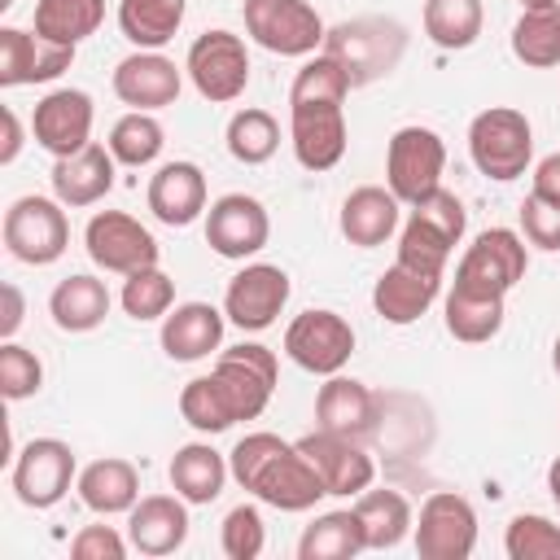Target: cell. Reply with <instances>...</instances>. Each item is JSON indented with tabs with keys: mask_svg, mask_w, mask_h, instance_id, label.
I'll list each match as a JSON object with an SVG mask.
<instances>
[{
	"mask_svg": "<svg viewBox=\"0 0 560 560\" xmlns=\"http://www.w3.org/2000/svg\"><path fill=\"white\" fill-rule=\"evenodd\" d=\"M228 468L241 490L280 512H306L328 494L311 459L298 451V442H284L276 433H245L228 451Z\"/></svg>",
	"mask_w": 560,
	"mask_h": 560,
	"instance_id": "6da1fadb",
	"label": "cell"
},
{
	"mask_svg": "<svg viewBox=\"0 0 560 560\" xmlns=\"http://www.w3.org/2000/svg\"><path fill=\"white\" fill-rule=\"evenodd\" d=\"M464 228H468V210L455 192L446 188H433L429 197H420L398 232V258L402 267H416V271H429V276H442L455 245L464 241Z\"/></svg>",
	"mask_w": 560,
	"mask_h": 560,
	"instance_id": "7a4b0ae2",
	"label": "cell"
},
{
	"mask_svg": "<svg viewBox=\"0 0 560 560\" xmlns=\"http://www.w3.org/2000/svg\"><path fill=\"white\" fill-rule=\"evenodd\" d=\"M324 52L346 70L350 88H368L402 61L407 26L394 18H350L324 35Z\"/></svg>",
	"mask_w": 560,
	"mask_h": 560,
	"instance_id": "3957f363",
	"label": "cell"
},
{
	"mask_svg": "<svg viewBox=\"0 0 560 560\" xmlns=\"http://www.w3.org/2000/svg\"><path fill=\"white\" fill-rule=\"evenodd\" d=\"M468 158L486 179H516L534 158V127L512 105H490L468 122Z\"/></svg>",
	"mask_w": 560,
	"mask_h": 560,
	"instance_id": "277c9868",
	"label": "cell"
},
{
	"mask_svg": "<svg viewBox=\"0 0 560 560\" xmlns=\"http://www.w3.org/2000/svg\"><path fill=\"white\" fill-rule=\"evenodd\" d=\"M529 254L525 236L512 228H486L472 236V245L455 262V289L486 293V298H508L525 280Z\"/></svg>",
	"mask_w": 560,
	"mask_h": 560,
	"instance_id": "5b68a950",
	"label": "cell"
},
{
	"mask_svg": "<svg viewBox=\"0 0 560 560\" xmlns=\"http://www.w3.org/2000/svg\"><path fill=\"white\" fill-rule=\"evenodd\" d=\"M4 249L26 267H48L70 249V219L57 197H18L4 210Z\"/></svg>",
	"mask_w": 560,
	"mask_h": 560,
	"instance_id": "8992f818",
	"label": "cell"
},
{
	"mask_svg": "<svg viewBox=\"0 0 560 560\" xmlns=\"http://www.w3.org/2000/svg\"><path fill=\"white\" fill-rule=\"evenodd\" d=\"M442 171H446V144L433 127H398L389 136L385 149V184L402 206H416L420 197H429L433 188H442Z\"/></svg>",
	"mask_w": 560,
	"mask_h": 560,
	"instance_id": "52a82bcc",
	"label": "cell"
},
{
	"mask_svg": "<svg viewBox=\"0 0 560 560\" xmlns=\"http://www.w3.org/2000/svg\"><path fill=\"white\" fill-rule=\"evenodd\" d=\"M241 13L249 39L276 57H311L324 48L328 26L306 0H245Z\"/></svg>",
	"mask_w": 560,
	"mask_h": 560,
	"instance_id": "ba28073f",
	"label": "cell"
},
{
	"mask_svg": "<svg viewBox=\"0 0 560 560\" xmlns=\"http://www.w3.org/2000/svg\"><path fill=\"white\" fill-rule=\"evenodd\" d=\"M13 494L18 503L26 508H52L66 499V490L79 481V464H74V451L61 442V438H31L18 455H13Z\"/></svg>",
	"mask_w": 560,
	"mask_h": 560,
	"instance_id": "9c48e42d",
	"label": "cell"
},
{
	"mask_svg": "<svg viewBox=\"0 0 560 560\" xmlns=\"http://www.w3.org/2000/svg\"><path fill=\"white\" fill-rule=\"evenodd\" d=\"M184 70L192 79V88L210 101V105H228L245 92L249 83V52H245V39L232 35V31H206L192 39L188 57H184Z\"/></svg>",
	"mask_w": 560,
	"mask_h": 560,
	"instance_id": "30bf717a",
	"label": "cell"
},
{
	"mask_svg": "<svg viewBox=\"0 0 560 560\" xmlns=\"http://www.w3.org/2000/svg\"><path fill=\"white\" fill-rule=\"evenodd\" d=\"M420 560H468L477 547V512L455 490H433L411 525Z\"/></svg>",
	"mask_w": 560,
	"mask_h": 560,
	"instance_id": "8fae6325",
	"label": "cell"
},
{
	"mask_svg": "<svg viewBox=\"0 0 560 560\" xmlns=\"http://www.w3.org/2000/svg\"><path fill=\"white\" fill-rule=\"evenodd\" d=\"M83 245H88V258L101 267V271H114V276H131L140 267H158V241L153 232L122 214V210H96L83 228Z\"/></svg>",
	"mask_w": 560,
	"mask_h": 560,
	"instance_id": "7c38bea8",
	"label": "cell"
},
{
	"mask_svg": "<svg viewBox=\"0 0 560 560\" xmlns=\"http://www.w3.org/2000/svg\"><path fill=\"white\" fill-rule=\"evenodd\" d=\"M284 354L311 376H332L354 354V328L337 311H302L284 328Z\"/></svg>",
	"mask_w": 560,
	"mask_h": 560,
	"instance_id": "4fadbf2b",
	"label": "cell"
},
{
	"mask_svg": "<svg viewBox=\"0 0 560 560\" xmlns=\"http://www.w3.org/2000/svg\"><path fill=\"white\" fill-rule=\"evenodd\" d=\"M219 385L228 389L232 407H236V420H258L276 394V376H280V363H276V350L258 346V341H241V346H228L219 350L214 368Z\"/></svg>",
	"mask_w": 560,
	"mask_h": 560,
	"instance_id": "5bb4252c",
	"label": "cell"
},
{
	"mask_svg": "<svg viewBox=\"0 0 560 560\" xmlns=\"http://www.w3.org/2000/svg\"><path fill=\"white\" fill-rule=\"evenodd\" d=\"M293 284H289V271L276 267V262H249L241 267L228 289H223V315L228 324H236L241 332H262L276 324V315L284 311Z\"/></svg>",
	"mask_w": 560,
	"mask_h": 560,
	"instance_id": "9a60e30c",
	"label": "cell"
},
{
	"mask_svg": "<svg viewBox=\"0 0 560 560\" xmlns=\"http://www.w3.org/2000/svg\"><path fill=\"white\" fill-rule=\"evenodd\" d=\"M267 236H271V219H267V206L258 197L223 192L219 201H210V210H206V245L219 258L245 262L267 245Z\"/></svg>",
	"mask_w": 560,
	"mask_h": 560,
	"instance_id": "2e32d148",
	"label": "cell"
},
{
	"mask_svg": "<svg viewBox=\"0 0 560 560\" xmlns=\"http://www.w3.org/2000/svg\"><path fill=\"white\" fill-rule=\"evenodd\" d=\"M92 122H96V105L83 88H57L48 92L35 114H31V136L44 153L52 158H70L79 149L92 144Z\"/></svg>",
	"mask_w": 560,
	"mask_h": 560,
	"instance_id": "e0dca14e",
	"label": "cell"
},
{
	"mask_svg": "<svg viewBox=\"0 0 560 560\" xmlns=\"http://www.w3.org/2000/svg\"><path fill=\"white\" fill-rule=\"evenodd\" d=\"M298 451L311 459V468L319 472V481H324L328 494H341V499L363 494V490L372 486V477H376L372 455H368L363 442H354V438L315 429V433L298 438Z\"/></svg>",
	"mask_w": 560,
	"mask_h": 560,
	"instance_id": "ac0fdd59",
	"label": "cell"
},
{
	"mask_svg": "<svg viewBox=\"0 0 560 560\" xmlns=\"http://www.w3.org/2000/svg\"><path fill=\"white\" fill-rule=\"evenodd\" d=\"M74 66L70 44H52L22 26H0V88H26L48 83Z\"/></svg>",
	"mask_w": 560,
	"mask_h": 560,
	"instance_id": "d6986e66",
	"label": "cell"
},
{
	"mask_svg": "<svg viewBox=\"0 0 560 560\" xmlns=\"http://www.w3.org/2000/svg\"><path fill=\"white\" fill-rule=\"evenodd\" d=\"M289 144L306 171H332L350 144L346 109L341 105H289Z\"/></svg>",
	"mask_w": 560,
	"mask_h": 560,
	"instance_id": "ffe728a7",
	"label": "cell"
},
{
	"mask_svg": "<svg viewBox=\"0 0 560 560\" xmlns=\"http://www.w3.org/2000/svg\"><path fill=\"white\" fill-rule=\"evenodd\" d=\"M109 83H114V96H118L122 105L153 114V109H166V105L179 101L184 74H179V66H175L171 57L140 48V52H131V57H122V61L114 66V79H109Z\"/></svg>",
	"mask_w": 560,
	"mask_h": 560,
	"instance_id": "44dd1931",
	"label": "cell"
},
{
	"mask_svg": "<svg viewBox=\"0 0 560 560\" xmlns=\"http://www.w3.org/2000/svg\"><path fill=\"white\" fill-rule=\"evenodd\" d=\"M315 429L368 442L376 433V394L363 381L332 372L315 394Z\"/></svg>",
	"mask_w": 560,
	"mask_h": 560,
	"instance_id": "7402d4cb",
	"label": "cell"
},
{
	"mask_svg": "<svg viewBox=\"0 0 560 560\" xmlns=\"http://www.w3.org/2000/svg\"><path fill=\"white\" fill-rule=\"evenodd\" d=\"M149 210L166 228H188L206 214V175L197 162H162L144 192Z\"/></svg>",
	"mask_w": 560,
	"mask_h": 560,
	"instance_id": "603a6c76",
	"label": "cell"
},
{
	"mask_svg": "<svg viewBox=\"0 0 560 560\" xmlns=\"http://www.w3.org/2000/svg\"><path fill=\"white\" fill-rule=\"evenodd\" d=\"M127 542L140 556H171L188 542V503L179 494H144L127 512Z\"/></svg>",
	"mask_w": 560,
	"mask_h": 560,
	"instance_id": "cb8c5ba5",
	"label": "cell"
},
{
	"mask_svg": "<svg viewBox=\"0 0 560 560\" xmlns=\"http://www.w3.org/2000/svg\"><path fill=\"white\" fill-rule=\"evenodd\" d=\"M223 324L228 315L210 302H179L162 319V350L175 363H197L210 359L223 346Z\"/></svg>",
	"mask_w": 560,
	"mask_h": 560,
	"instance_id": "d4e9b609",
	"label": "cell"
},
{
	"mask_svg": "<svg viewBox=\"0 0 560 560\" xmlns=\"http://www.w3.org/2000/svg\"><path fill=\"white\" fill-rule=\"evenodd\" d=\"M114 166H118V158L109 153V144H88L70 158H57L52 162V197L66 210L96 206L114 188Z\"/></svg>",
	"mask_w": 560,
	"mask_h": 560,
	"instance_id": "484cf974",
	"label": "cell"
},
{
	"mask_svg": "<svg viewBox=\"0 0 560 560\" xmlns=\"http://www.w3.org/2000/svg\"><path fill=\"white\" fill-rule=\"evenodd\" d=\"M438 289H442V276H429V271H416V267H385L381 280L372 284V306L385 324H416L433 302H438Z\"/></svg>",
	"mask_w": 560,
	"mask_h": 560,
	"instance_id": "4316f807",
	"label": "cell"
},
{
	"mask_svg": "<svg viewBox=\"0 0 560 560\" xmlns=\"http://www.w3.org/2000/svg\"><path fill=\"white\" fill-rule=\"evenodd\" d=\"M79 499L88 512L96 516H118V512H131L140 503V472L131 459H118V455H105V459H92L79 481H74Z\"/></svg>",
	"mask_w": 560,
	"mask_h": 560,
	"instance_id": "83f0119b",
	"label": "cell"
},
{
	"mask_svg": "<svg viewBox=\"0 0 560 560\" xmlns=\"http://www.w3.org/2000/svg\"><path fill=\"white\" fill-rule=\"evenodd\" d=\"M398 197L389 188H376V184H363L354 188L346 201H341V236L359 249H376L385 245L394 232H398Z\"/></svg>",
	"mask_w": 560,
	"mask_h": 560,
	"instance_id": "f1b7e54d",
	"label": "cell"
},
{
	"mask_svg": "<svg viewBox=\"0 0 560 560\" xmlns=\"http://www.w3.org/2000/svg\"><path fill=\"white\" fill-rule=\"evenodd\" d=\"M232 468H228V455H219L210 442H188L171 455V486L184 503L192 508H206L223 494Z\"/></svg>",
	"mask_w": 560,
	"mask_h": 560,
	"instance_id": "f546056e",
	"label": "cell"
},
{
	"mask_svg": "<svg viewBox=\"0 0 560 560\" xmlns=\"http://www.w3.org/2000/svg\"><path fill=\"white\" fill-rule=\"evenodd\" d=\"M109 302H114V298H109L105 280H96V276H88V271H74V276H66V280L48 293V315H52V324H57L61 332H92V328L105 324Z\"/></svg>",
	"mask_w": 560,
	"mask_h": 560,
	"instance_id": "4dcf8cb0",
	"label": "cell"
},
{
	"mask_svg": "<svg viewBox=\"0 0 560 560\" xmlns=\"http://www.w3.org/2000/svg\"><path fill=\"white\" fill-rule=\"evenodd\" d=\"M354 516H359V525H363V542H368V551H389V547H398L407 534H411V525H416V516H411V503L398 494V490H363V494H354Z\"/></svg>",
	"mask_w": 560,
	"mask_h": 560,
	"instance_id": "1f68e13d",
	"label": "cell"
},
{
	"mask_svg": "<svg viewBox=\"0 0 560 560\" xmlns=\"http://www.w3.org/2000/svg\"><path fill=\"white\" fill-rule=\"evenodd\" d=\"M359 551H368V542H363V525L354 508L315 516L298 538V560H354Z\"/></svg>",
	"mask_w": 560,
	"mask_h": 560,
	"instance_id": "d6a6232c",
	"label": "cell"
},
{
	"mask_svg": "<svg viewBox=\"0 0 560 560\" xmlns=\"http://www.w3.org/2000/svg\"><path fill=\"white\" fill-rule=\"evenodd\" d=\"M184 22V0H118V31L136 44L158 52L162 44L175 39Z\"/></svg>",
	"mask_w": 560,
	"mask_h": 560,
	"instance_id": "836d02e7",
	"label": "cell"
},
{
	"mask_svg": "<svg viewBox=\"0 0 560 560\" xmlns=\"http://www.w3.org/2000/svg\"><path fill=\"white\" fill-rule=\"evenodd\" d=\"M105 22V0H35V35L79 48Z\"/></svg>",
	"mask_w": 560,
	"mask_h": 560,
	"instance_id": "e575fe53",
	"label": "cell"
},
{
	"mask_svg": "<svg viewBox=\"0 0 560 560\" xmlns=\"http://www.w3.org/2000/svg\"><path fill=\"white\" fill-rule=\"evenodd\" d=\"M481 26H486L481 0H424V35L446 52L472 48Z\"/></svg>",
	"mask_w": 560,
	"mask_h": 560,
	"instance_id": "d590c367",
	"label": "cell"
},
{
	"mask_svg": "<svg viewBox=\"0 0 560 560\" xmlns=\"http://www.w3.org/2000/svg\"><path fill=\"white\" fill-rule=\"evenodd\" d=\"M442 311H446V332L468 346H481V341L499 337V328H503V298H486V293H468V289L451 284Z\"/></svg>",
	"mask_w": 560,
	"mask_h": 560,
	"instance_id": "8d00e7d4",
	"label": "cell"
},
{
	"mask_svg": "<svg viewBox=\"0 0 560 560\" xmlns=\"http://www.w3.org/2000/svg\"><path fill=\"white\" fill-rule=\"evenodd\" d=\"M512 52L529 70H551L560 66V4L547 9H521L512 26Z\"/></svg>",
	"mask_w": 560,
	"mask_h": 560,
	"instance_id": "74e56055",
	"label": "cell"
},
{
	"mask_svg": "<svg viewBox=\"0 0 560 560\" xmlns=\"http://www.w3.org/2000/svg\"><path fill=\"white\" fill-rule=\"evenodd\" d=\"M228 153L241 162V166H262L267 158H276L280 149V122L267 114V109H236L232 122H228Z\"/></svg>",
	"mask_w": 560,
	"mask_h": 560,
	"instance_id": "f35d334b",
	"label": "cell"
},
{
	"mask_svg": "<svg viewBox=\"0 0 560 560\" xmlns=\"http://www.w3.org/2000/svg\"><path fill=\"white\" fill-rule=\"evenodd\" d=\"M179 416L197 429V433H223L236 424V407L228 398V389L219 385V376H192L179 389Z\"/></svg>",
	"mask_w": 560,
	"mask_h": 560,
	"instance_id": "ab89813d",
	"label": "cell"
},
{
	"mask_svg": "<svg viewBox=\"0 0 560 560\" xmlns=\"http://www.w3.org/2000/svg\"><path fill=\"white\" fill-rule=\"evenodd\" d=\"M162 144H166V131H162V122H158L153 114H144V109H127V114L109 127V153H114L122 166H149V162H158Z\"/></svg>",
	"mask_w": 560,
	"mask_h": 560,
	"instance_id": "60d3db41",
	"label": "cell"
},
{
	"mask_svg": "<svg viewBox=\"0 0 560 560\" xmlns=\"http://www.w3.org/2000/svg\"><path fill=\"white\" fill-rule=\"evenodd\" d=\"M346 96H350V79L328 52L306 57L289 88V105H346Z\"/></svg>",
	"mask_w": 560,
	"mask_h": 560,
	"instance_id": "b9f144b4",
	"label": "cell"
},
{
	"mask_svg": "<svg viewBox=\"0 0 560 560\" xmlns=\"http://www.w3.org/2000/svg\"><path fill=\"white\" fill-rule=\"evenodd\" d=\"M118 302H122V311H127L136 324L166 319V311L175 306V280H171L162 267H140V271L122 276Z\"/></svg>",
	"mask_w": 560,
	"mask_h": 560,
	"instance_id": "7bdbcfd3",
	"label": "cell"
},
{
	"mask_svg": "<svg viewBox=\"0 0 560 560\" xmlns=\"http://www.w3.org/2000/svg\"><path fill=\"white\" fill-rule=\"evenodd\" d=\"M508 560H560V525L538 512H516L503 529Z\"/></svg>",
	"mask_w": 560,
	"mask_h": 560,
	"instance_id": "ee69618b",
	"label": "cell"
},
{
	"mask_svg": "<svg viewBox=\"0 0 560 560\" xmlns=\"http://www.w3.org/2000/svg\"><path fill=\"white\" fill-rule=\"evenodd\" d=\"M219 547L228 560H258L267 547V525L254 503H236L219 525Z\"/></svg>",
	"mask_w": 560,
	"mask_h": 560,
	"instance_id": "f6af8a7d",
	"label": "cell"
},
{
	"mask_svg": "<svg viewBox=\"0 0 560 560\" xmlns=\"http://www.w3.org/2000/svg\"><path fill=\"white\" fill-rule=\"evenodd\" d=\"M39 385H44V363L26 346L4 341L0 346V394L9 402H22V398L39 394Z\"/></svg>",
	"mask_w": 560,
	"mask_h": 560,
	"instance_id": "bcb514c9",
	"label": "cell"
},
{
	"mask_svg": "<svg viewBox=\"0 0 560 560\" xmlns=\"http://www.w3.org/2000/svg\"><path fill=\"white\" fill-rule=\"evenodd\" d=\"M521 232H525V241L534 249L556 254L560 249V206H551V201H542V197L529 192L521 201Z\"/></svg>",
	"mask_w": 560,
	"mask_h": 560,
	"instance_id": "7dc6e473",
	"label": "cell"
},
{
	"mask_svg": "<svg viewBox=\"0 0 560 560\" xmlns=\"http://www.w3.org/2000/svg\"><path fill=\"white\" fill-rule=\"evenodd\" d=\"M70 556L74 560H122L127 542H122V534L114 525H83L70 538Z\"/></svg>",
	"mask_w": 560,
	"mask_h": 560,
	"instance_id": "c3c4849f",
	"label": "cell"
},
{
	"mask_svg": "<svg viewBox=\"0 0 560 560\" xmlns=\"http://www.w3.org/2000/svg\"><path fill=\"white\" fill-rule=\"evenodd\" d=\"M529 192L542 197V201H551V206H560V153H547L534 166V188Z\"/></svg>",
	"mask_w": 560,
	"mask_h": 560,
	"instance_id": "681fc988",
	"label": "cell"
},
{
	"mask_svg": "<svg viewBox=\"0 0 560 560\" xmlns=\"http://www.w3.org/2000/svg\"><path fill=\"white\" fill-rule=\"evenodd\" d=\"M0 293H4V315H0V337H4V341H13V332L22 328V311H26V302H22V293H18V284H4Z\"/></svg>",
	"mask_w": 560,
	"mask_h": 560,
	"instance_id": "f907efd6",
	"label": "cell"
},
{
	"mask_svg": "<svg viewBox=\"0 0 560 560\" xmlns=\"http://www.w3.org/2000/svg\"><path fill=\"white\" fill-rule=\"evenodd\" d=\"M0 118H4V144H0V166H9V162H18V153H22V122H18V114L4 105L0 109Z\"/></svg>",
	"mask_w": 560,
	"mask_h": 560,
	"instance_id": "816d5d0a",
	"label": "cell"
},
{
	"mask_svg": "<svg viewBox=\"0 0 560 560\" xmlns=\"http://www.w3.org/2000/svg\"><path fill=\"white\" fill-rule=\"evenodd\" d=\"M547 494H551V503L560 508V455L547 464Z\"/></svg>",
	"mask_w": 560,
	"mask_h": 560,
	"instance_id": "f5cc1de1",
	"label": "cell"
},
{
	"mask_svg": "<svg viewBox=\"0 0 560 560\" xmlns=\"http://www.w3.org/2000/svg\"><path fill=\"white\" fill-rule=\"evenodd\" d=\"M547 4H560V0H521V9H547Z\"/></svg>",
	"mask_w": 560,
	"mask_h": 560,
	"instance_id": "db71d44e",
	"label": "cell"
},
{
	"mask_svg": "<svg viewBox=\"0 0 560 560\" xmlns=\"http://www.w3.org/2000/svg\"><path fill=\"white\" fill-rule=\"evenodd\" d=\"M551 368H556V376H560V337H556V346H551Z\"/></svg>",
	"mask_w": 560,
	"mask_h": 560,
	"instance_id": "11a10c76",
	"label": "cell"
},
{
	"mask_svg": "<svg viewBox=\"0 0 560 560\" xmlns=\"http://www.w3.org/2000/svg\"><path fill=\"white\" fill-rule=\"evenodd\" d=\"M9 4H13V0H0V9H9Z\"/></svg>",
	"mask_w": 560,
	"mask_h": 560,
	"instance_id": "9f6ffc18",
	"label": "cell"
}]
</instances>
